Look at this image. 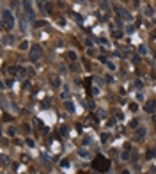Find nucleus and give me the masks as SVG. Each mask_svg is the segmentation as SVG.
Listing matches in <instances>:
<instances>
[{
    "mask_svg": "<svg viewBox=\"0 0 156 174\" xmlns=\"http://www.w3.org/2000/svg\"><path fill=\"white\" fill-rule=\"evenodd\" d=\"M108 165H110V162H108L105 156H101V155L94 160V162H92V167H94L98 172H107V170H108Z\"/></svg>",
    "mask_w": 156,
    "mask_h": 174,
    "instance_id": "nucleus-1",
    "label": "nucleus"
},
{
    "mask_svg": "<svg viewBox=\"0 0 156 174\" xmlns=\"http://www.w3.org/2000/svg\"><path fill=\"white\" fill-rule=\"evenodd\" d=\"M2 25H4V28H12V25H14V18L9 9L2 11Z\"/></svg>",
    "mask_w": 156,
    "mask_h": 174,
    "instance_id": "nucleus-2",
    "label": "nucleus"
},
{
    "mask_svg": "<svg viewBox=\"0 0 156 174\" xmlns=\"http://www.w3.org/2000/svg\"><path fill=\"white\" fill-rule=\"evenodd\" d=\"M39 57H41V46H37V45H34L32 48H30V61L32 62H36V61H39Z\"/></svg>",
    "mask_w": 156,
    "mask_h": 174,
    "instance_id": "nucleus-3",
    "label": "nucleus"
},
{
    "mask_svg": "<svg viewBox=\"0 0 156 174\" xmlns=\"http://www.w3.org/2000/svg\"><path fill=\"white\" fill-rule=\"evenodd\" d=\"M115 12L119 14V18H122V20H126V21H131V14H129L126 9H122L121 5H115Z\"/></svg>",
    "mask_w": 156,
    "mask_h": 174,
    "instance_id": "nucleus-4",
    "label": "nucleus"
},
{
    "mask_svg": "<svg viewBox=\"0 0 156 174\" xmlns=\"http://www.w3.org/2000/svg\"><path fill=\"white\" fill-rule=\"evenodd\" d=\"M23 9H25V12H27V16L30 18V20H34V9H32V5H30L28 0H25V2H23Z\"/></svg>",
    "mask_w": 156,
    "mask_h": 174,
    "instance_id": "nucleus-5",
    "label": "nucleus"
},
{
    "mask_svg": "<svg viewBox=\"0 0 156 174\" xmlns=\"http://www.w3.org/2000/svg\"><path fill=\"white\" fill-rule=\"evenodd\" d=\"M145 112H149V114H152L154 112V101H147V103H145Z\"/></svg>",
    "mask_w": 156,
    "mask_h": 174,
    "instance_id": "nucleus-6",
    "label": "nucleus"
},
{
    "mask_svg": "<svg viewBox=\"0 0 156 174\" xmlns=\"http://www.w3.org/2000/svg\"><path fill=\"white\" fill-rule=\"evenodd\" d=\"M52 85H53V87H55V89H57V87H59V85H60V78H59V77L52 78Z\"/></svg>",
    "mask_w": 156,
    "mask_h": 174,
    "instance_id": "nucleus-7",
    "label": "nucleus"
},
{
    "mask_svg": "<svg viewBox=\"0 0 156 174\" xmlns=\"http://www.w3.org/2000/svg\"><path fill=\"white\" fill-rule=\"evenodd\" d=\"M101 9H103V11H108V9H110V5H108L107 0H101Z\"/></svg>",
    "mask_w": 156,
    "mask_h": 174,
    "instance_id": "nucleus-8",
    "label": "nucleus"
},
{
    "mask_svg": "<svg viewBox=\"0 0 156 174\" xmlns=\"http://www.w3.org/2000/svg\"><path fill=\"white\" fill-rule=\"evenodd\" d=\"M144 135H145L144 128H138V130H137V139H140V137H144Z\"/></svg>",
    "mask_w": 156,
    "mask_h": 174,
    "instance_id": "nucleus-9",
    "label": "nucleus"
},
{
    "mask_svg": "<svg viewBox=\"0 0 156 174\" xmlns=\"http://www.w3.org/2000/svg\"><path fill=\"white\" fill-rule=\"evenodd\" d=\"M66 108H68L69 112H73V110H75V107H73V101H66Z\"/></svg>",
    "mask_w": 156,
    "mask_h": 174,
    "instance_id": "nucleus-10",
    "label": "nucleus"
},
{
    "mask_svg": "<svg viewBox=\"0 0 156 174\" xmlns=\"http://www.w3.org/2000/svg\"><path fill=\"white\" fill-rule=\"evenodd\" d=\"M68 59L69 61H76V53L75 52H68Z\"/></svg>",
    "mask_w": 156,
    "mask_h": 174,
    "instance_id": "nucleus-11",
    "label": "nucleus"
},
{
    "mask_svg": "<svg viewBox=\"0 0 156 174\" xmlns=\"http://www.w3.org/2000/svg\"><path fill=\"white\" fill-rule=\"evenodd\" d=\"M7 135H11V137H14V135H16V128H12V126H11V128L7 130Z\"/></svg>",
    "mask_w": 156,
    "mask_h": 174,
    "instance_id": "nucleus-12",
    "label": "nucleus"
},
{
    "mask_svg": "<svg viewBox=\"0 0 156 174\" xmlns=\"http://www.w3.org/2000/svg\"><path fill=\"white\" fill-rule=\"evenodd\" d=\"M28 48V41H21V45H20V50H27Z\"/></svg>",
    "mask_w": 156,
    "mask_h": 174,
    "instance_id": "nucleus-13",
    "label": "nucleus"
},
{
    "mask_svg": "<svg viewBox=\"0 0 156 174\" xmlns=\"http://www.w3.org/2000/svg\"><path fill=\"white\" fill-rule=\"evenodd\" d=\"M25 144H27L28 147H34V146H36V144H34V140H32V139H27V140H25Z\"/></svg>",
    "mask_w": 156,
    "mask_h": 174,
    "instance_id": "nucleus-14",
    "label": "nucleus"
},
{
    "mask_svg": "<svg viewBox=\"0 0 156 174\" xmlns=\"http://www.w3.org/2000/svg\"><path fill=\"white\" fill-rule=\"evenodd\" d=\"M135 87H137V89H142V87H144V84H142L140 80H137V82H135Z\"/></svg>",
    "mask_w": 156,
    "mask_h": 174,
    "instance_id": "nucleus-15",
    "label": "nucleus"
},
{
    "mask_svg": "<svg viewBox=\"0 0 156 174\" xmlns=\"http://www.w3.org/2000/svg\"><path fill=\"white\" fill-rule=\"evenodd\" d=\"M60 165H62V167H69L71 163H69V160H62V162H60Z\"/></svg>",
    "mask_w": 156,
    "mask_h": 174,
    "instance_id": "nucleus-16",
    "label": "nucleus"
},
{
    "mask_svg": "<svg viewBox=\"0 0 156 174\" xmlns=\"http://www.w3.org/2000/svg\"><path fill=\"white\" fill-rule=\"evenodd\" d=\"M114 36L119 39V37H122V32H119V30H114Z\"/></svg>",
    "mask_w": 156,
    "mask_h": 174,
    "instance_id": "nucleus-17",
    "label": "nucleus"
},
{
    "mask_svg": "<svg viewBox=\"0 0 156 174\" xmlns=\"http://www.w3.org/2000/svg\"><path fill=\"white\" fill-rule=\"evenodd\" d=\"M78 153H80V156H89V153H87V151H85V149H80V151H78Z\"/></svg>",
    "mask_w": 156,
    "mask_h": 174,
    "instance_id": "nucleus-18",
    "label": "nucleus"
},
{
    "mask_svg": "<svg viewBox=\"0 0 156 174\" xmlns=\"http://www.w3.org/2000/svg\"><path fill=\"white\" fill-rule=\"evenodd\" d=\"M9 73H11V75H16V68H14V66H11V68H9Z\"/></svg>",
    "mask_w": 156,
    "mask_h": 174,
    "instance_id": "nucleus-19",
    "label": "nucleus"
},
{
    "mask_svg": "<svg viewBox=\"0 0 156 174\" xmlns=\"http://www.w3.org/2000/svg\"><path fill=\"white\" fill-rule=\"evenodd\" d=\"M137 108H138V107H137V103H131V105H129V110H133V112H135Z\"/></svg>",
    "mask_w": 156,
    "mask_h": 174,
    "instance_id": "nucleus-20",
    "label": "nucleus"
},
{
    "mask_svg": "<svg viewBox=\"0 0 156 174\" xmlns=\"http://www.w3.org/2000/svg\"><path fill=\"white\" fill-rule=\"evenodd\" d=\"M138 52H140V53H142V55H144V53H145V52H147V50H145V46H140V48H138Z\"/></svg>",
    "mask_w": 156,
    "mask_h": 174,
    "instance_id": "nucleus-21",
    "label": "nucleus"
},
{
    "mask_svg": "<svg viewBox=\"0 0 156 174\" xmlns=\"http://www.w3.org/2000/svg\"><path fill=\"white\" fill-rule=\"evenodd\" d=\"M145 14H152V9L151 7H145Z\"/></svg>",
    "mask_w": 156,
    "mask_h": 174,
    "instance_id": "nucleus-22",
    "label": "nucleus"
},
{
    "mask_svg": "<svg viewBox=\"0 0 156 174\" xmlns=\"http://www.w3.org/2000/svg\"><path fill=\"white\" fill-rule=\"evenodd\" d=\"M122 174H129V172H128V170H122Z\"/></svg>",
    "mask_w": 156,
    "mask_h": 174,
    "instance_id": "nucleus-23",
    "label": "nucleus"
}]
</instances>
